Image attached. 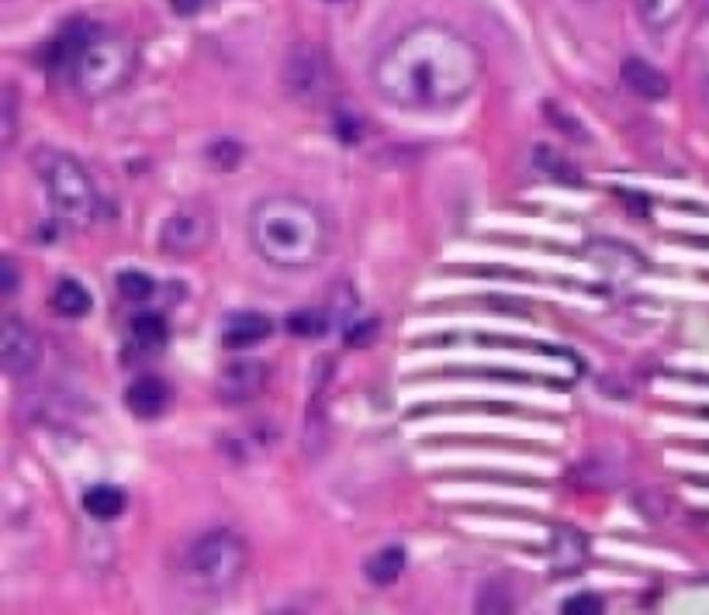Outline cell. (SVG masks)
Segmentation results:
<instances>
[{"mask_svg": "<svg viewBox=\"0 0 709 615\" xmlns=\"http://www.w3.org/2000/svg\"><path fill=\"white\" fill-rule=\"evenodd\" d=\"M14 284H18L14 260H4V295H14Z\"/></svg>", "mask_w": 709, "mask_h": 615, "instance_id": "f1b7e54d", "label": "cell"}, {"mask_svg": "<svg viewBox=\"0 0 709 615\" xmlns=\"http://www.w3.org/2000/svg\"><path fill=\"white\" fill-rule=\"evenodd\" d=\"M623 83L643 97V101H661V97H668L671 83L661 70H654L651 62H643V59H627L623 62Z\"/></svg>", "mask_w": 709, "mask_h": 615, "instance_id": "7c38bea8", "label": "cell"}, {"mask_svg": "<svg viewBox=\"0 0 709 615\" xmlns=\"http://www.w3.org/2000/svg\"><path fill=\"white\" fill-rule=\"evenodd\" d=\"M264 387H267V367L260 360H253V356H243V360L221 367L215 391L225 405H246L253 398H260Z\"/></svg>", "mask_w": 709, "mask_h": 615, "instance_id": "9c48e42d", "label": "cell"}, {"mask_svg": "<svg viewBox=\"0 0 709 615\" xmlns=\"http://www.w3.org/2000/svg\"><path fill=\"white\" fill-rule=\"evenodd\" d=\"M167 343V321L159 318V315H139L136 321H132V346H139V349H159Z\"/></svg>", "mask_w": 709, "mask_h": 615, "instance_id": "ac0fdd59", "label": "cell"}, {"mask_svg": "<svg viewBox=\"0 0 709 615\" xmlns=\"http://www.w3.org/2000/svg\"><path fill=\"white\" fill-rule=\"evenodd\" d=\"M80 502H83V512L98 523H111L125 512V492L111 488V484H93V488L83 492Z\"/></svg>", "mask_w": 709, "mask_h": 615, "instance_id": "4fadbf2b", "label": "cell"}, {"mask_svg": "<svg viewBox=\"0 0 709 615\" xmlns=\"http://www.w3.org/2000/svg\"><path fill=\"white\" fill-rule=\"evenodd\" d=\"M284 329L298 336V339H318L329 333V315L322 308H302V311H292L284 321Z\"/></svg>", "mask_w": 709, "mask_h": 615, "instance_id": "e0dca14e", "label": "cell"}, {"mask_svg": "<svg viewBox=\"0 0 709 615\" xmlns=\"http://www.w3.org/2000/svg\"><path fill=\"white\" fill-rule=\"evenodd\" d=\"M377 339V321H357V326H349L346 343L349 346H371Z\"/></svg>", "mask_w": 709, "mask_h": 615, "instance_id": "484cf974", "label": "cell"}, {"mask_svg": "<svg viewBox=\"0 0 709 615\" xmlns=\"http://www.w3.org/2000/svg\"><path fill=\"white\" fill-rule=\"evenodd\" d=\"M589 543H585V536L582 533H574V539H571V546H564V539L561 536H554V564L561 567V571H574V567H582L585 564V557H589V549H585Z\"/></svg>", "mask_w": 709, "mask_h": 615, "instance_id": "7402d4cb", "label": "cell"}, {"mask_svg": "<svg viewBox=\"0 0 709 615\" xmlns=\"http://www.w3.org/2000/svg\"><path fill=\"white\" fill-rule=\"evenodd\" d=\"M0 111H4V132H0V136H4V149H11L14 146V136H18V93H14V87L8 83L4 87V105H0Z\"/></svg>", "mask_w": 709, "mask_h": 615, "instance_id": "cb8c5ba5", "label": "cell"}, {"mask_svg": "<svg viewBox=\"0 0 709 615\" xmlns=\"http://www.w3.org/2000/svg\"><path fill=\"white\" fill-rule=\"evenodd\" d=\"M0 364H4V370L18 380L31 377L42 364L39 336L18 318H4V326H0Z\"/></svg>", "mask_w": 709, "mask_h": 615, "instance_id": "ba28073f", "label": "cell"}, {"mask_svg": "<svg viewBox=\"0 0 709 615\" xmlns=\"http://www.w3.org/2000/svg\"><path fill=\"white\" fill-rule=\"evenodd\" d=\"M284 83L298 101H308V105L322 101V97L333 90V70H329L326 56H322V49L295 46L284 62Z\"/></svg>", "mask_w": 709, "mask_h": 615, "instance_id": "8992f818", "label": "cell"}, {"mask_svg": "<svg viewBox=\"0 0 709 615\" xmlns=\"http://www.w3.org/2000/svg\"><path fill=\"white\" fill-rule=\"evenodd\" d=\"M208 239H211V215L201 205L177 208L164 221V232H159V246L174 256H195L198 249L208 246Z\"/></svg>", "mask_w": 709, "mask_h": 615, "instance_id": "52a82bcc", "label": "cell"}, {"mask_svg": "<svg viewBox=\"0 0 709 615\" xmlns=\"http://www.w3.org/2000/svg\"><path fill=\"white\" fill-rule=\"evenodd\" d=\"M118 290H121V298L125 301H149V295L156 290V284H152V277L149 274H142V270H121L118 274Z\"/></svg>", "mask_w": 709, "mask_h": 615, "instance_id": "44dd1931", "label": "cell"}, {"mask_svg": "<svg viewBox=\"0 0 709 615\" xmlns=\"http://www.w3.org/2000/svg\"><path fill=\"white\" fill-rule=\"evenodd\" d=\"M249 242L277 270H308L333 249V221L302 194H267L249 211Z\"/></svg>", "mask_w": 709, "mask_h": 615, "instance_id": "7a4b0ae2", "label": "cell"}, {"mask_svg": "<svg viewBox=\"0 0 709 615\" xmlns=\"http://www.w3.org/2000/svg\"><path fill=\"white\" fill-rule=\"evenodd\" d=\"M405 571V549L402 546H381L377 554L367 561V577L371 585L384 588V585H395Z\"/></svg>", "mask_w": 709, "mask_h": 615, "instance_id": "9a60e30c", "label": "cell"}, {"mask_svg": "<svg viewBox=\"0 0 709 615\" xmlns=\"http://www.w3.org/2000/svg\"><path fill=\"white\" fill-rule=\"evenodd\" d=\"M174 401V391H170V384L167 380H159V377H139L128 384V391H125V405L132 408L139 418H159Z\"/></svg>", "mask_w": 709, "mask_h": 615, "instance_id": "8fae6325", "label": "cell"}, {"mask_svg": "<svg viewBox=\"0 0 709 615\" xmlns=\"http://www.w3.org/2000/svg\"><path fill=\"white\" fill-rule=\"evenodd\" d=\"M326 4H343V0H326Z\"/></svg>", "mask_w": 709, "mask_h": 615, "instance_id": "4dcf8cb0", "label": "cell"}, {"mask_svg": "<svg viewBox=\"0 0 709 615\" xmlns=\"http://www.w3.org/2000/svg\"><path fill=\"white\" fill-rule=\"evenodd\" d=\"M333 128H336V136H339L346 146H353V142L364 139L367 121H364L357 111H353L349 105H339V108H333Z\"/></svg>", "mask_w": 709, "mask_h": 615, "instance_id": "ffe728a7", "label": "cell"}, {"mask_svg": "<svg viewBox=\"0 0 709 615\" xmlns=\"http://www.w3.org/2000/svg\"><path fill=\"white\" fill-rule=\"evenodd\" d=\"M599 612H602V598L599 595H589V592L571 595L564 602V615H599Z\"/></svg>", "mask_w": 709, "mask_h": 615, "instance_id": "d4e9b609", "label": "cell"}, {"mask_svg": "<svg viewBox=\"0 0 709 615\" xmlns=\"http://www.w3.org/2000/svg\"><path fill=\"white\" fill-rule=\"evenodd\" d=\"M371 80L384 101L402 111L457 108L485 80V52L464 31L423 21L381 49Z\"/></svg>", "mask_w": 709, "mask_h": 615, "instance_id": "6da1fadb", "label": "cell"}, {"mask_svg": "<svg viewBox=\"0 0 709 615\" xmlns=\"http://www.w3.org/2000/svg\"><path fill=\"white\" fill-rule=\"evenodd\" d=\"M136 67H139V52H136L132 39L121 36V31L93 24L87 42L73 56L67 77L73 80V87L83 97H93V101H98V97L118 93L128 80H132Z\"/></svg>", "mask_w": 709, "mask_h": 615, "instance_id": "3957f363", "label": "cell"}, {"mask_svg": "<svg viewBox=\"0 0 709 615\" xmlns=\"http://www.w3.org/2000/svg\"><path fill=\"white\" fill-rule=\"evenodd\" d=\"M546 118L558 121V125L564 128V132H571V139H585V128H582V125H574L571 118H564L558 105H546Z\"/></svg>", "mask_w": 709, "mask_h": 615, "instance_id": "4316f807", "label": "cell"}, {"mask_svg": "<svg viewBox=\"0 0 709 615\" xmlns=\"http://www.w3.org/2000/svg\"><path fill=\"white\" fill-rule=\"evenodd\" d=\"M585 4H595V0H585Z\"/></svg>", "mask_w": 709, "mask_h": 615, "instance_id": "1f68e13d", "label": "cell"}, {"mask_svg": "<svg viewBox=\"0 0 709 615\" xmlns=\"http://www.w3.org/2000/svg\"><path fill=\"white\" fill-rule=\"evenodd\" d=\"M702 97H706V108H709V80H706V90H702Z\"/></svg>", "mask_w": 709, "mask_h": 615, "instance_id": "f546056e", "label": "cell"}, {"mask_svg": "<svg viewBox=\"0 0 709 615\" xmlns=\"http://www.w3.org/2000/svg\"><path fill=\"white\" fill-rule=\"evenodd\" d=\"M533 159H536V167H540L546 177H554V180H561V183H582V173H578L561 152L546 149V146H536Z\"/></svg>", "mask_w": 709, "mask_h": 615, "instance_id": "d6986e66", "label": "cell"}, {"mask_svg": "<svg viewBox=\"0 0 709 615\" xmlns=\"http://www.w3.org/2000/svg\"><path fill=\"white\" fill-rule=\"evenodd\" d=\"M208 159H211V167L218 170H236V163L243 159V149L229 139H221V142H211L208 146Z\"/></svg>", "mask_w": 709, "mask_h": 615, "instance_id": "603a6c76", "label": "cell"}, {"mask_svg": "<svg viewBox=\"0 0 709 615\" xmlns=\"http://www.w3.org/2000/svg\"><path fill=\"white\" fill-rule=\"evenodd\" d=\"M274 333V321L264 311H236L225 318L221 326V346L225 349H249L256 343H264Z\"/></svg>", "mask_w": 709, "mask_h": 615, "instance_id": "30bf717a", "label": "cell"}, {"mask_svg": "<svg viewBox=\"0 0 709 615\" xmlns=\"http://www.w3.org/2000/svg\"><path fill=\"white\" fill-rule=\"evenodd\" d=\"M52 308L62 318H83L90 315V290L80 280H59L52 290Z\"/></svg>", "mask_w": 709, "mask_h": 615, "instance_id": "2e32d148", "label": "cell"}, {"mask_svg": "<svg viewBox=\"0 0 709 615\" xmlns=\"http://www.w3.org/2000/svg\"><path fill=\"white\" fill-rule=\"evenodd\" d=\"M39 177L46 183L49 205L56 208V215L62 221L73 225V229H83V225L101 218V208H105L101 190L87 173V167L70 152H42Z\"/></svg>", "mask_w": 709, "mask_h": 615, "instance_id": "5b68a950", "label": "cell"}, {"mask_svg": "<svg viewBox=\"0 0 709 615\" xmlns=\"http://www.w3.org/2000/svg\"><path fill=\"white\" fill-rule=\"evenodd\" d=\"M205 4H208V0H170V8H174L180 18H195Z\"/></svg>", "mask_w": 709, "mask_h": 615, "instance_id": "83f0119b", "label": "cell"}, {"mask_svg": "<svg viewBox=\"0 0 709 615\" xmlns=\"http://www.w3.org/2000/svg\"><path fill=\"white\" fill-rule=\"evenodd\" d=\"M249 571V546L233 529H211L184 557L187 585L201 595H225L233 592Z\"/></svg>", "mask_w": 709, "mask_h": 615, "instance_id": "277c9868", "label": "cell"}, {"mask_svg": "<svg viewBox=\"0 0 709 615\" xmlns=\"http://www.w3.org/2000/svg\"><path fill=\"white\" fill-rule=\"evenodd\" d=\"M689 8V0H637V14L648 24V31H668L674 28Z\"/></svg>", "mask_w": 709, "mask_h": 615, "instance_id": "5bb4252c", "label": "cell"}]
</instances>
